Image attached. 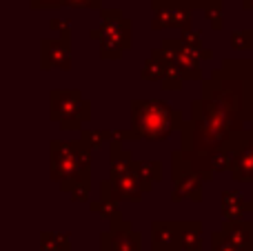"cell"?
Returning <instances> with one entry per match:
<instances>
[{
  "label": "cell",
  "instance_id": "7402d4cb",
  "mask_svg": "<svg viewBox=\"0 0 253 251\" xmlns=\"http://www.w3.org/2000/svg\"><path fill=\"white\" fill-rule=\"evenodd\" d=\"M211 243H213V249H211V251H240L238 247H233L227 238H224L222 231H218V234L211 236Z\"/></svg>",
  "mask_w": 253,
  "mask_h": 251
},
{
  "label": "cell",
  "instance_id": "8fae6325",
  "mask_svg": "<svg viewBox=\"0 0 253 251\" xmlns=\"http://www.w3.org/2000/svg\"><path fill=\"white\" fill-rule=\"evenodd\" d=\"M224 238L240 251H251V222L247 220H227L222 229Z\"/></svg>",
  "mask_w": 253,
  "mask_h": 251
},
{
  "label": "cell",
  "instance_id": "d6986e66",
  "mask_svg": "<svg viewBox=\"0 0 253 251\" xmlns=\"http://www.w3.org/2000/svg\"><path fill=\"white\" fill-rule=\"evenodd\" d=\"M111 138V131H83L80 142H83L87 149H98L102 142H107Z\"/></svg>",
  "mask_w": 253,
  "mask_h": 251
},
{
  "label": "cell",
  "instance_id": "83f0119b",
  "mask_svg": "<svg viewBox=\"0 0 253 251\" xmlns=\"http://www.w3.org/2000/svg\"><path fill=\"white\" fill-rule=\"evenodd\" d=\"M242 7H245V9H253V0H245V2H242Z\"/></svg>",
  "mask_w": 253,
  "mask_h": 251
},
{
  "label": "cell",
  "instance_id": "e0dca14e",
  "mask_svg": "<svg viewBox=\"0 0 253 251\" xmlns=\"http://www.w3.org/2000/svg\"><path fill=\"white\" fill-rule=\"evenodd\" d=\"M202 11H205L207 20L213 25V29H222V0H207Z\"/></svg>",
  "mask_w": 253,
  "mask_h": 251
},
{
  "label": "cell",
  "instance_id": "30bf717a",
  "mask_svg": "<svg viewBox=\"0 0 253 251\" xmlns=\"http://www.w3.org/2000/svg\"><path fill=\"white\" fill-rule=\"evenodd\" d=\"M151 247L153 251H178L182 249L180 240V222H153L151 225Z\"/></svg>",
  "mask_w": 253,
  "mask_h": 251
},
{
  "label": "cell",
  "instance_id": "44dd1931",
  "mask_svg": "<svg viewBox=\"0 0 253 251\" xmlns=\"http://www.w3.org/2000/svg\"><path fill=\"white\" fill-rule=\"evenodd\" d=\"M180 42L184 44V47H189L191 51H196L198 56H200L205 49H202V38H200V31H184V36L180 38Z\"/></svg>",
  "mask_w": 253,
  "mask_h": 251
},
{
  "label": "cell",
  "instance_id": "ba28073f",
  "mask_svg": "<svg viewBox=\"0 0 253 251\" xmlns=\"http://www.w3.org/2000/svg\"><path fill=\"white\" fill-rule=\"evenodd\" d=\"M100 243L105 251H140V234L129 220L116 218L111 220V229L100 236Z\"/></svg>",
  "mask_w": 253,
  "mask_h": 251
},
{
  "label": "cell",
  "instance_id": "ffe728a7",
  "mask_svg": "<svg viewBox=\"0 0 253 251\" xmlns=\"http://www.w3.org/2000/svg\"><path fill=\"white\" fill-rule=\"evenodd\" d=\"M91 209H93L96 213H100L102 218H111V220L120 218V216H118V205H116L114 200L100 198V200H96V203H91Z\"/></svg>",
  "mask_w": 253,
  "mask_h": 251
},
{
  "label": "cell",
  "instance_id": "6da1fadb",
  "mask_svg": "<svg viewBox=\"0 0 253 251\" xmlns=\"http://www.w3.org/2000/svg\"><path fill=\"white\" fill-rule=\"evenodd\" d=\"M182 127V114L162 100H133L131 131L135 140H167Z\"/></svg>",
  "mask_w": 253,
  "mask_h": 251
},
{
  "label": "cell",
  "instance_id": "7c38bea8",
  "mask_svg": "<svg viewBox=\"0 0 253 251\" xmlns=\"http://www.w3.org/2000/svg\"><path fill=\"white\" fill-rule=\"evenodd\" d=\"M247 209H249V200H245L240 191H224L222 194V211L227 220H240L242 211Z\"/></svg>",
  "mask_w": 253,
  "mask_h": 251
},
{
  "label": "cell",
  "instance_id": "7a4b0ae2",
  "mask_svg": "<svg viewBox=\"0 0 253 251\" xmlns=\"http://www.w3.org/2000/svg\"><path fill=\"white\" fill-rule=\"evenodd\" d=\"M91 149L83 142H51V178L60 182L62 191L80 185H91Z\"/></svg>",
  "mask_w": 253,
  "mask_h": 251
},
{
  "label": "cell",
  "instance_id": "9c48e42d",
  "mask_svg": "<svg viewBox=\"0 0 253 251\" xmlns=\"http://www.w3.org/2000/svg\"><path fill=\"white\" fill-rule=\"evenodd\" d=\"M42 53H40V65L42 69H69L71 65V49H69V40L58 38V40H42L40 42Z\"/></svg>",
  "mask_w": 253,
  "mask_h": 251
},
{
  "label": "cell",
  "instance_id": "484cf974",
  "mask_svg": "<svg viewBox=\"0 0 253 251\" xmlns=\"http://www.w3.org/2000/svg\"><path fill=\"white\" fill-rule=\"evenodd\" d=\"M178 2L182 4V7H187V9H191V11H193V9H202V7H205L207 0H178Z\"/></svg>",
  "mask_w": 253,
  "mask_h": 251
},
{
  "label": "cell",
  "instance_id": "603a6c76",
  "mask_svg": "<svg viewBox=\"0 0 253 251\" xmlns=\"http://www.w3.org/2000/svg\"><path fill=\"white\" fill-rule=\"evenodd\" d=\"M65 4L78 9H100V0H65Z\"/></svg>",
  "mask_w": 253,
  "mask_h": 251
},
{
  "label": "cell",
  "instance_id": "f546056e",
  "mask_svg": "<svg viewBox=\"0 0 253 251\" xmlns=\"http://www.w3.org/2000/svg\"><path fill=\"white\" fill-rule=\"evenodd\" d=\"M100 251H105V249H100Z\"/></svg>",
  "mask_w": 253,
  "mask_h": 251
},
{
  "label": "cell",
  "instance_id": "cb8c5ba5",
  "mask_svg": "<svg viewBox=\"0 0 253 251\" xmlns=\"http://www.w3.org/2000/svg\"><path fill=\"white\" fill-rule=\"evenodd\" d=\"M34 9H58L65 7V0H31Z\"/></svg>",
  "mask_w": 253,
  "mask_h": 251
},
{
  "label": "cell",
  "instance_id": "4fadbf2b",
  "mask_svg": "<svg viewBox=\"0 0 253 251\" xmlns=\"http://www.w3.org/2000/svg\"><path fill=\"white\" fill-rule=\"evenodd\" d=\"M200 231H202L200 222H180V240H182V251H202Z\"/></svg>",
  "mask_w": 253,
  "mask_h": 251
},
{
  "label": "cell",
  "instance_id": "8992f818",
  "mask_svg": "<svg viewBox=\"0 0 253 251\" xmlns=\"http://www.w3.org/2000/svg\"><path fill=\"white\" fill-rule=\"evenodd\" d=\"M162 58L167 60V65H171L173 69L180 71L182 78H200V62H198V53L191 51L189 47H184L180 40H162V49H160Z\"/></svg>",
  "mask_w": 253,
  "mask_h": 251
},
{
  "label": "cell",
  "instance_id": "f1b7e54d",
  "mask_svg": "<svg viewBox=\"0 0 253 251\" xmlns=\"http://www.w3.org/2000/svg\"><path fill=\"white\" fill-rule=\"evenodd\" d=\"M249 209H253V194H251V200H249Z\"/></svg>",
  "mask_w": 253,
  "mask_h": 251
},
{
  "label": "cell",
  "instance_id": "ac0fdd59",
  "mask_svg": "<svg viewBox=\"0 0 253 251\" xmlns=\"http://www.w3.org/2000/svg\"><path fill=\"white\" fill-rule=\"evenodd\" d=\"M231 47L236 51H251L253 47V31L251 29H238L231 34Z\"/></svg>",
  "mask_w": 253,
  "mask_h": 251
},
{
  "label": "cell",
  "instance_id": "277c9868",
  "mask_svg": "<svg viewBox=\"0 0 253 251\" xmlns=\"http://www.w3.org/2000/svg\"><path fill=\"white\" fill-rule=\"evenodd\" d=\"M51 118L58 120L65 131H78L87 120H91V105L83 100L78 91H53Z\"/></svg>",
  "mask_w": 253,
  "mask_h": 251
},
{
  "label": "cell",
  "instance_id": "4316f807",
  "mask_svg": "<svg viewBox=\"0 0 253 251\" xmlns=\"http://www.w3.org/2000/svg\"><path fill=\"white\" fill-rule=\"evenodd\" d=\"M247 142H249V145H253V127L249 129V131H247Z\"/></svg>",
  "mask_w": 253,
  "mask_h": 251
},
{
  "label": "cell",
  "instance_id": "2e32d148",
  "mask_svg": "<svg viewBox=\"0 0 253 251\" xmlns=\"http://www.w3.org/2000/svg\"><path fill=\"white\" fill-rule=\"evenodd\" d=\"M69 249V236L67 234H42L40 251H67Z\"/></svg>",
  "mask_w": 253,
  "mask_h": 251
},
{
  "label": "cell",
  "instance_id": "52a82bcc",
  "mask_svg": "<svg viewBox=\"0 0 253 251\" xmlns=\"http://www.w3.org/2000/svg\"><path fill=\"white\" fill-rule=\"evenodd\" d=\"M153 29H182L189 31L191 9L182 7L178 0H153Z\"/></svg>",
  "mask_w": 253,
  "mask_h": 251
},
{
  "label": "cell",
  "instance_id": "5b68a950",
  "mask_svg": "<svg viewBox=\"0 0 253 251\" xmlns=\"http://www.w3.org/2000/svg\"><path fill=\"white\" fill-rule=\"evenodd\" d=\"M173 200H202V178L189 167V163L184 160L182 151H173Z\"/></svg>",
  "mask_w": 253,
  "mask_h": 251
},
{
  "label": "cell",
  "instance_id": "3957f363",
  "mask_svg": "<svg viewBox=\"0 0 253 251\" xmlns=\"http://www.w3.org/2000/svg\"><path fill=\"white\" fill-rule=\"evenodd\" d=\"M102 27L91 31L93 40L102 42V58L118 60L131 49V20L123 18L118 9H100Z\"/></svg>",
  "mask_w": 253,
  "mask_h": 251
},
{
  "label": "cell",
  "instance_id": "5bb4252c",
  "mask_svg": "<svg viewBox=\"0 0 253 251\" xmlns=\"http://www.w3.org/2000/svg\"><path fill=\"white\" fill-rule=\"evenodd\" d=\"M135 173H138L140 182H142L144 191H151L153 182H158L162 178V167L160 163H135Z\"/></svg>",
  "mask_w": 253,
  "mask_h": 251
},
{
  "label": "cell",
  "instance_id": "9a60e30c",
  "mask_svg": "<svg viewBox=\"0 0 253 251\" xmlns=\"http://www.w3.org/2000/svg\"><path fill=\"white\" fill-rule=\"evenodd\" d=\"M165 74H167V60L162 58L160 49H158V51H153V56L149 58L147 62H144V67H142V78H144V80H160V83H162Z\"/></svg>",
  "mask_w": 253,
  "mask_h": 251
},
{
  "label": "cell",
  "instance_id": "d4e9b609",
  "mask_svg": "<svg viewBox=\"0 0 253 251\" xmlns=\"http://www.w3.org/2000/svg\"><path fill=\"white\" fill-rule=\"evenodd\" d=\"M51 29L60 31V38L69 40V22H65V20H51Z\"/></svg>",
  "mask_w": 253,
  "mask_h": 251
}]
</instances>
